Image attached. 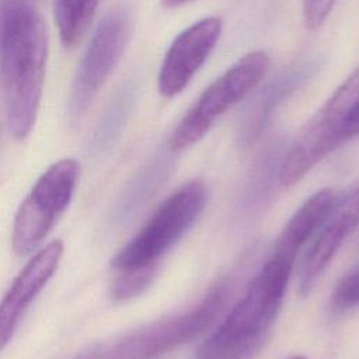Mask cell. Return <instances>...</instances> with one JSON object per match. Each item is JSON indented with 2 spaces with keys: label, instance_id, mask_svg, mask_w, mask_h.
<instances>
[{
  "label": "cell",
  "instance_id": "cell-20",
  "mask_svg": "<svg viewBox=\"0 0 359 359\" xmlns=\"http://www.w3.org/2000/svg\"><path fill=\"white\" fill-rule=\"evenodd\" d=\"M290 359H307V358H304V356H293Z\"/></svg>",
  "mask_w": 359,
  "mask_h": 359
},
{
  "label": "cell",
  "instance_id": "cell-14",
  "mask_svg": "<svg viewBox=\"0 0 359 359\" xmlns=\"http://www.w3.org/2000/svg\"><path fill=\"white\" fill-rule=\"evenodd\" d=\"M153 269L122 272L112 286V296L118 300L129 299L139 294L151 280Z\"/></svg>",
  "mask_w": 359,
  "mask_h": 359
},
{
  "label": "cell",
  "instance_id": "cell-19",
  "mask_svg": "<svg viewBox=\"0 0 359 359\" xmlns=\"http://www.w3.org/2000/svg\"><path fill=\"white\" fill-rule=\"evenodd\" d=\"M187 1H189V0H163V4H164L165 7H170V8H172V7H178V6H182V4H185Z\"/></svg>",
  "mask_w": 359,
  "mask_h": 359
},
{
  "label": "cell",
  "instance_id": "cell-10",
  "mask_svg": "<svg viewBox=\"0 0 359 359\" xmlns=\"http://www.w3.org/2000/svg\"><path fill=\"white\" fill-rule=\"evenodd\" d=\"M358 224L359 178L351 184L341 196H337L330 215L320 226L318 234L303 258L299 279V289L302 294H309L313 290L330 261Z\"/></svg>",
  "mask_w": 359,
  "mask_h": 359
},
{
  "label": "cell",
  "instance_id": "cell-8",
  "mask_svg": "<svg viewBox=\"0 0 359 359\" xmlns=\"http://www.w3.org/2000/svg\"><path fill=\"white\" fill-rule=\"evenodd\" d=\"M132 28L129 10L118 7L104 17L79 63L69 95V115L79 121L91 107L119 63Z\"/></svg>",
  "mask_w": 359,
  "mask_h": 359
},
{
  "label": "cell",
  "instance_id": "cell-12",
  "mask_svg": "<svg viewBox=\"0 0 359 359\" xmlns=\"http://www.w3.org/2000/svg\"><path fill=\"white\" fill-rule=\"evenodd\" d=\"M335 199L337 196L330 188H324L307 199L280 233L271 258L293 268L297 252L327 219Z\"/></svg>",
  "mask_w": 359,
  "mask_h": 359
},
{
  "label": "cell",
  "instance_id": "cell-9",
  "mask_svg": "<svg viewBox=\"0 0 359 359\" xmlns=\"http://www.w3.org/2000/svg\"><path fill=\"white\" fill-rule=\"evenodd\" d=\"M220 34L222 20L212 15L194 22L175 36L158 72L157 86L163 97L172 98L185 90L216 46Z\"/></svg>",
  "mask_w": 359,
  "mask_h": 359
},
{
  "label": "cell",
  "instance_id": "cell-4",
  "mask_svg": "<svg viewBox=\"0 0 359 359\" xmlns=\"http://www.w3.org/2000/svg\"><path fill=\"white\" fill-rule=\"evenodd\" d=\"M359 101V67L352 72L297 135L285 156L279 180L289 187L338 147L345 137L346 119Z\"/></svg>",
  "mask_w": 359,
  "mask_h": 359
},
{
  "label": "cell",
  "instance_id": "cell-13",
  "mask_svg": "<svg viewBox=\"0 0 359 359\" xmlns=\"http://www.w3.org/2000/svg\"><path fill=\"white\" fill-rule=\"evenodd\" d=\"M97 7L98 0H53L55 21L63 46L73 48L83 39Z\"/></svg>",
  "mask_w": 359,
  "mask_h": 359
},
{
  "label": "cell",
  "instance_id": "cell-5",
  "mask_svg": "<svg viewBox=\"0 0 359 359\" xmlns=\"http://www.w3.org/2000/svg\"><path fill=\"white\" fill-rule=\"evenodd\" d=\"M269 67L271 59L264 50L241 56L201 94L184 115L172 133L171 149L180 151L201 140L219 116L244 100L265 79Z\"/></svg>",
  "mask_w": 359,
  "mask_h": 359
},
{
  "label": "cell",
  "instance_id": "cell-16",
  "mask_svg": "<svg viewBox=\"0 0 359 359\" xmlns=\"http://www.w3.org/2000/svg\"><path fill=\"white\" fill-rule=\"evenodd\" d=\"M335 302L344 307L359 303V269L341 280L335 292Z\"/></svg>",
  "mask_w": 359,
  "mask_h": 359
},
{
  "label": "cell",
  "instance_id": "cell-7",
  "mask_svg": "<svg viewBox=\"0 0 359 359\" xmlns=\"http://www.w3.org/2000/svg\"><path fill=\"white\" fill-rule=\"evenodd\" d=\"M227 296L226 285L213 289L187 313L150 323L116 341L98 359H151L170 352L199 335L220 313Z\"/></svg>",
  "mask_w": 359,
  "mask_h": 359
},
{
  "label": "cell",
  "instance_id": "cell-15",
  "mask_svg": "<svg viewBox=\"0 0 359 359\" xmlns=\"http://www.w3.org/2000/svg\"><path fill=\"white\" fill-rule=\"evenodd\" d=\"M337 0H302L303 21L307 29H317L332 11Z\"/></svg>",
  "mask_w": 359,
  "mask_h": 359
},
{
  "label": "cell",
  "instance_id": "cell-6",
  "mask_svg": "<svg viewBox=\"0 0 359 359\" xmlns=\"http://www.w3.org/2000/svg\"><path fill=\"white\" fill-rule=\"evenodd\" d=\"M79 172L74 158H63L38 178L14 219L11 245L17 255L32 252L48 236L72 201Z\"/></svg>",
  "mask_w": 359,
  "mask_h": 359
},
{
  "label": "cell",
  "instance_id": "cell-2",
  "mask_svg": "<svg viewBox=\"0 0 359 359\" xmlns=\"http://www.w3.org/2000/svg\"><path fill=\"white\" fill-rule=\"evenodd\" d=\"M292 266L269 259L219 328L196 349L195 359H241L254 351L275 321Z\"/></svg>",
  "mask_w": 359,
  "mask_h": 359
},
{
  "label": "cell",
  "instance_id": "cell-1",
  "mask_svg": "<svg viewBox=\"0 0 359 359\" xmlns=\"http://www.w3.org/2000/svg\"><path fill=\"white\" fill-rule=\"evenodd\" d=\"M49 36L27 1L13 3L0 20V77L8 129L25 139L34 128L45 81Z\"/></svg>",
  "mask_w": 359,
  "mask_h": 359
},
{
  "label": "cell",
  "instance_id": "cell-11",
  "mask_svg": "<svg viewBox=\"0 0 359 359\" xmlns=\"http://www.w3.org/2000/svg\"><path fill=\"white\" fill-rule=\"evenodd\" d=\"M63 244L55 240L39 250L15 276L0 302V351L11 339L24 311L56 271Z\"/></svg>",
  "mask_w": 359,
  "mask_h": 359
},
{
  "label": "cell",
  "instance_id": "cell-18",
  "mask_svg": "<svg viewBox=\"0 0 359 359\" xmlns=\"http://www.w3.org/2000/svg\"><path fill=\"white\" fill-rule=\"evenodd\" d=\"M98 352H100L98 349L91 348V349H88V351L80 353V355L76 356L74 359H98Z\"/></svg>",
  "mask_w": 359,
  "mask_h": 359
},
{
  "label": "cell",
  "instance_id": "cell-17",
  "mask_svg": "<svg viewBox=\"0 0 359 359\" xmlns=\"http://www.w3.org/2000/svg\"><path fill=\"white\" fill-rule=\"evenodd\" d=\"M358 135H359V101L351 111V114L346 119V125H345V137L346 139L358 136Z\"/></svg>",
  "mask_w": 359,
  "mask_h": 359
},
{
  "label": "cell",
  "instance_id": "cell-3",
  "mask_svg": "<svg viewBox=\"0 0 359 359\" xmlns=\"http://www.w3.org/2000/svg\"><path fill=\"white\" fill-rule=\"evenodd\" d=\"M206 202L205 185L192 181L170 195L139 233L112 258L121 272L153 269L157 259L194 224Z\"/></svg>",
  "mask_w": 359,
  "mask_h": 359
}]
</instances>
